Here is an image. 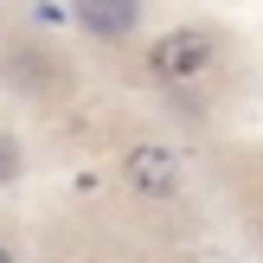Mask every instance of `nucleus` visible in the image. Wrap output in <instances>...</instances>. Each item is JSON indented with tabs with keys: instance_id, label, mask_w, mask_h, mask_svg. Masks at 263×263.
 <instances>
[{
	"instance_id": "f257e3e1",
	"label": "nucleus",
	"mask_w": 263,
	"mask_h": 263,
	"mask_svg": "<svg viewBox=\"0 0 263 263\" xmlns=\"http://www.w3.org/2000/svg\"><path fill=\"white\" fill-rule=\"evenodd\" d=\"M205 58H212V45H205L199 32H167L161 45H154V71L161 77H199Z\"/></svg>"
},
{
	"instance_id": "f03ea898",
	"label": "nucleus",
	"mask_w": 263,
	"mask_h": 263,
	"mask_svg": "<svg viewBox=\"0 0 263 263\" xmlns=\"http://www.w3.org/2000/svg\"><path fill=\"white\" fill-rule=\"evenodd\" d=\"M77 20L97 39H122L128 26H135V0H77Z\"/></svg>"
},
{
	"instance_id": "7ed1b4c3",
	"label": "nucleus",
	"mask_w": 263,
	"mask_h": 263,
	"mask_svg": "<svg viewBox=\"0 0 263 263\" xmlns=\"http://www.w3.org/2000/svg\"><path fill=\"white\" fill-rule=\"evenodd\" d=\"M128 180H135L141 193H174V161H167L161 148H135L128 154Z\"/></svg>"
},
{
	"instance_id": "20e7f679",
	"label": "nucleus",
	"mask_w": 263,
	"mask_h": 263,
	"mask_svg": "<svg viewBox=\"0 0 263 263\" xmlns=\"http://www.w3.org/2000/svg\"><path fill=\"white\" fill-rule=\"evenodd\" d=\"M0 263H7V251H0Z\"/></svg>"
}]
</instances>
